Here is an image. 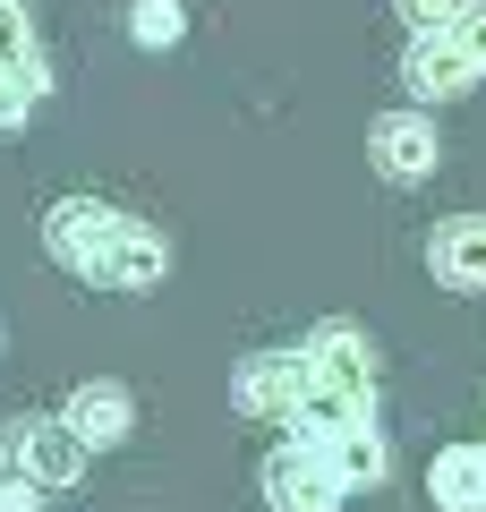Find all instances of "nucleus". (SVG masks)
I'll list each match as a JSON object with an SVG mask.
<instances>
[{"label":"nucleus","mask_w":486,"mask_h":512,"mask_svg":"<svg viewBox=\"0 0 486 512\" xmlns=\"http://www.w3.org/2000/svg\"><path fill=\"white\" fill-rule=\"evenodd\" d=\"M43 248H52L69 274L103 282V291H154V282L171 274V248H162V231H145L137 214H120V205H94V197H60L52 214H43Z\"/></svg>","instance_id":"f257e3e1"},{"label":"nucleus","mask_w":486,"mask_h":512,"mask_svg":"<svg viewBox=\"0 0 486 512\" xmlns=\"http://www.w3.org/2000/svg\"><path fill=\"white\" fill-rule=\"evenodd\" d=\"M0 453H9V478H26L35 495L77 487V470H86V444L69 436V419H9Z\"/></svg>","instance_id":"f03ea898"},{"label":"nucleus","mask_w":486,"mask_h":512,"mask_svg":"<svg viewBox=\"0 0 486 512\" xmlns=\"http://www.w3.org/2000/svg\"><path fill=\"white\" fill-rule=\"evenodd\" d=\"M342 495H350V478L333 470L307 436L282 444V453L265 461V504H273V512H342Z\"/></svg>","instance_id":"7ed1b4c3"},{"label":"nucleus","mask_w":486,"mask_h":512,"mask_svg":"<svg viewBox=\"0 0 486 512\" xmlns=\"http://www.w3.org/2000/svg\"><path fill=\"white\" fill-rule=\"evenodd\" d=\"M307 384L350 393V402H376V342H367L359 325H316V342H307Z\"/></svg>","instance_id":"20e7f679"},{"label":"nucleus","mask_w":486,"mask_h":512,"mask_svg":"<svg viewBox=\"0 0 486 512\" xmlns=\"http://www.w3.org/2000/svg\"><path fill=\"white\" fill-rule=\"evenodd\" d=\"M367 154H376V171L384 180H427L435 163H444V137H435V120H418V111H393V120H376L367 128Z\"/></svg>","instance_id":"39448f33"},{"label":"nucleus","mask_w":486,"mask_h":512,"mask_svg":"<svg viewBox=\"0 0 486 512\" xmlns=\"http://www.w3.org/2000/svg\"><path fill=\"white\" fill-rule=\"evenodd\" d=\"M299 393H307V350H256L239 367V410L248 419H290Z\"/></svg>","instance_id":"423d86ee"},{"label":"nucleus","mask_w":486,"mask_h":512,"mask_svg":"<svg viewBox=\"0 0 486 512\" xmlns=\"http://www.w3.org/2000/svg\"><path fill=\"white\" fill-rule=\"evenodd\" d=\"M69 436L86 444V453H111V444H128V419H137V402H128V384H111V376H94V384H77L69 393Z\"/></svg>","instance_id":"0eeeda50"},{"label":"nucleus","mask_w":486,"mask_h":512,"mask_svg":"<svg viewBox=\"0 0 486 512\" xmlns=\"http://www.w3.org/2000/svg\"><path fill=\"white\" fill-rule=\"evenodd\" d=\"M401 86L418 94V103H452V94L478 86V69H469L461 52H452L444 35H410V60H401Z\"/></svg>","instance_id":"6e6552de"},{"label":"nucleus","mask_w":486,"mask_h":512,"mask_svg":"<svg viewBox=\"0 0 486 512\" xmlns=\"http://www.w3.org/2000/svg\"><path fill=\"white\" fill-rule=\"evenodd\" d=\"M427 265H435V282H452V291H486V214L444 222L435 248H427Z\"/></svg>","instance_id":"1a4fd4ad"},{"label":"nucleus","mask_w":486,"mask_h":512,"mask_svg":"<svg viewBox=\"0 0 486 512\" xmlns=\"http://www.w3.org/2000/svg\"><path fill=\"white\" fill-rule=\"evenodd\" d=\"M427 495L444 512H478L486 504V444H444L427 461Z\"/></svg>","instance_id":"9d476101"},{"label":"nucleus","mask_w":486,"mask_h":512,"mask_svg":"<svg viewBox=\"0 0 486 512\" xmlns=\"http://www.w3.org/2000/svg\"><path fill=\"white\" fill-rule=\"evenodd\" d=\"M316 453L333 461V470H342L350 487H376V478L393 470V453H384V436H376V419H350V427H333V436H324Z\"/></svg>","instance_id":"9b49d317"},{"label":"nucleus","mask_w":486,"mask_h":512,"mask_svg":"<svg viewBox=\"0 0 486 512\" xmlns=\"http://www.w3.org/2000/svg\"><path fill=\"white\" fill-rule=\"evenodd\" d=\"M128 35H137L145 52H171V43L188 35V18H180V0H137V9H128Z\"/></svg>","instance_id":"f8f14e48"},{"label":"nucleus","mask_w":486,"mask_h":512,"mask_svg":"<svg viewBox=\"0 0 486 512\" xmlns=\"http://www.w3.org/2000/svg\"><path fill=\"white\" fill-rule=\"evenodd\" d=\"M35 103H43V52L18 60V69H0V128H18Z\"/></svg>","instance_id":"ddd939ff"},{"label":"nucleus","mask_w":486,"mask_h":512,"mask_svg":"<svg viewBox=\"0 0 486 512\" xmlns=\"http://www.w3.org/2000/svg\"><path fill=\"white\" fill-rule=\"evenodd\" d=\"M435 35H444V43H452V52H461V60H469V69H478V77H486V0H461V9H452V18H444V26H435Z\"/></svg>","instance_id":"4468645a"},{"label":"nucleus","mask_w":486,"mask_h":512,"mask_svg":"<svg viewBox=\"0 0 486 512\" xmlns=\"http://www.w3.org/2000/svg\"><path fill=\"white\" fill-rule=\"evenodd\" d=\"M18 60H35V18L18 0H0V69H18Z\"/></svg>","instance_id":"2eb2a0df"},{"label":"nucleus","mask_w":486,"mask_h":512,"mask_svg":"<svg viewBox=\"0 0 486 512\" xmlns=\"http://www.w3.org/2000/svg\"><path fill=\"white\" fill-rule=\"evenodd\" d=\"M401 18H410V35H435V26L452 18V9H461V0H393Z\"/></svg>","instance_id":"dca6fc26"},{"label":"nucleus","mask_w":486,"mask_h":512,"mask_svg":"<svg viewBox=\"0 0 486 512\" xmlns=\"http://www.w3.org/2000/svg\"><path fill=\"white\" fill-rule=\"evenodd\" d=\"M0 512H43V495L26 487V478H9V487H0Z\"/></svg>","instance_id":"f3484780"}]
</instances>
